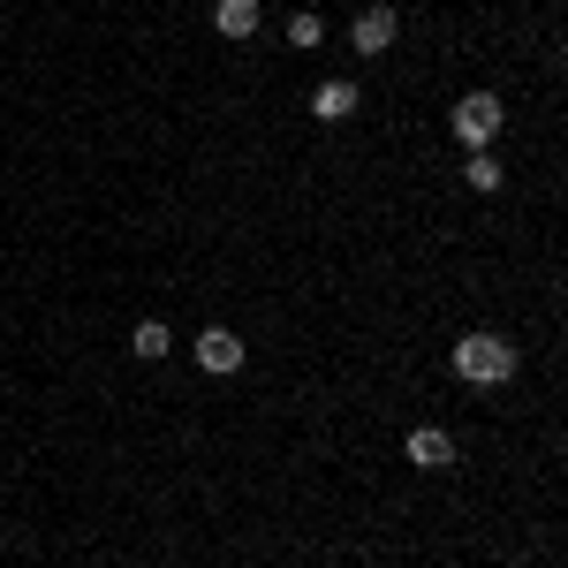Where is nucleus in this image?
Here are the masks:
<instances>
[{"label": "nucleus", "mask_w": 568, "mask_h": 568, "mask_svg": "<svg viewBox=\"0 0 568 568\" xmlns=\"http://www.w3.org/2000/svg\"><path fill=\"white\" fill-rule=\"evenodd\" d=\"M455 379H470V387H508V379H516V349H508L500 334H463V342H455Z\"/></svg>", "instance_id": "obj_1"}, {"label": "nucleus", "mask_w": 568, "mask_h": 568, "mask_svg": "<svg viewBox=\"0 0 568 568\" xmlns=\"http://www.w3.org/2000/svg\"><path fill=\"white\" fill-rule=\"evenodd\" d=\"M500 122H508V106H500V99H493V91H470V99H463V106H455V114H447V130L463 136V144H470V152H485V144H493V136H500Z\"/></svg>", "instance_id": "obj_2"}, {"label": "nucleus", "mask_w": 568, "mask_h": 568, "mask_svg": "<svg viewBox=\"0 0 568 568\" xmlns=\"http://www.w3.org/2000/svg\"><path fill=\"white\" fill-rule=\"evenodd\" d=\"M197 364H205L213 379H227V372H243V342H235L227 326H205V334H197Z\"/></svg>", "instance_id": "obj_3"}, {"label": "nucleus", "mask_w": 568, "mask_h": 568, "mask_svg": "<svg viewBox=\"0 0 568 568\" xmlns=\"http://www.w3.org/2000/svg\"><path fill=\"white\" fill-rule=\"evenodd\" d=\"M394 31H402V23H394V8H364V16H356V53H387L394 45Z\"/></svg>", "instance_id": "obj_4"}, {"label": "nucleus", "mask_w": 568, "mask_h": 568, "mask_svg": "<svg viewBox=\"0 0 568 568\" xmlns=\"http://www.w3.org/2000/svg\"><path fill=\"white\" fill-rule=\"evenodd\" d=\"M409 463H417V470H447V463H455V439L439 433V425H417V433H409Z\"/></svg>", "instance_id": "obj_5"}, {"label": "nucleus", "mask_w": 568, "mask_h": 568, "mask_svg": "<svg viewBox=\"0 0 568 568\" xmlns=\"http://www.w3.org/2000/svg\"><path fill=\"white\" fill-rule=\"evenodd\" d=\"M311 114H318V122H349V114H356V84H342V77L318 84V91H311Z\"/></svg>", "instance_id": "obj_6"}, {"label": "nucleus", "mask_w": 568, "mask_h": 568, "mask_svg": "<svg viewBox=\"0 0 568 568\" xmlns=\"http://www.w3.org/2000/svg\"><path fill=\"white\" fill-rule=\"evenodd\" d=\"M213 23H220V39H251L258 31V0H220Z\"/></svg>", "instance_id": "obj_7"}, {"label": "nucleus", "mask_w": 568, "mask_h": 568, "mask_svg": "<svg viewBox=\"0 0 568 568\" xmlns=\"http://www.w3.org/2000/svg\"><path fill=\"white\" fill-rule=\"evenodd\" d=\"M130 349L144 356V364H160V356L175 349V334H168V318H144V326H136V334H130Z\"/></svg>", "instance_id": "obj_8"}, {"label": "nucleus", "mask_w": 568, "mask_h": 568, "mask_svg": "<svg viewBox=\"0 0 568 568\" xmlns=\"http://www.w3.org/2000/svg\"><path fill=\"white\" fill-rule=\"evenodd\" d=\"M463 175H470V190H500V160H493V152H470Z\"/></svg>", "instance_id": "obj_9"}, {"label": "nucleus", "mask_w": 568, "mask_h": 568, "mask_svg": "<svg viewBox=\"0 0 568 568\" xmlns=\"http://www.w3.org/2000/svg\"><path fill=\"white\" fill-rule=\"evenodd\" d=\"M326 39V23H318V16H296V23H288V45H318Z\"/></svg>", "instance_id": "obj_10"}]
</instances>
